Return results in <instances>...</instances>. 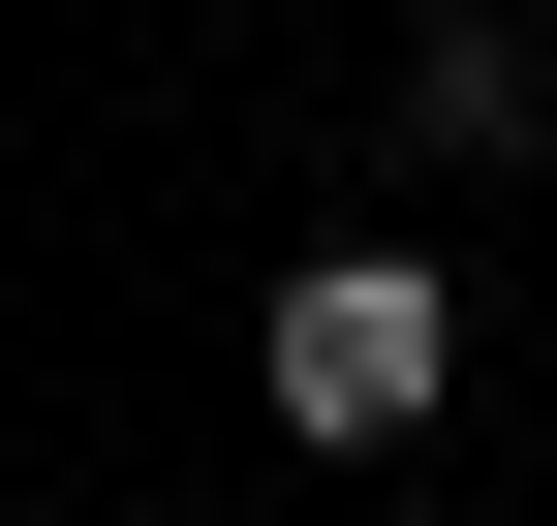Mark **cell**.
Instances as JSON below:
<instances>
[{
    "instance_id": "7a4b0ae2",
    "label": "cell",
    "mask_w": 557,
    "mask_h": 526,
    "mask_svg": "<svg viewBox=\"0 0 557 526\" xmlns=\"http://www.w3.org/2000/svg\"><path fill=\"white\" fill-rule=\"evenodd\" d=\"M372 155H403V186H496V155H557V62L496 32V0H465V32H403V93H372Z\"/></svg>"
},
{
    "instance_id": "3957f363",
    "label": "cell",
    "mask_w": 557,
    "mask_h": 526,
    "mask_svg": "<svg viewBox=\"0 0 557 526\" xmlns=\"http://www.w3.org/2000/svg\"><path fill=\"white\" fill-rule=\"evenodd\" d=\"M0 526H62V496H0Z\"/></svg>"
},
{
    "instance_id": "6da1fadb",
    "label": "cell",
    "mask_w": 557,
    "mask_h": 526,
    "mask_svg": "<svg viewBox=\"0 0 557 526\" xmlns=\"http://www.w3.org/2000/svg\"><path fill=\"white\" fill-rule=\"evenodd\" d=\"M248 403L310 434V465H403V434L465 403V310H434V248H278V310H248Z\"/></svg>"
}]
</instances>
